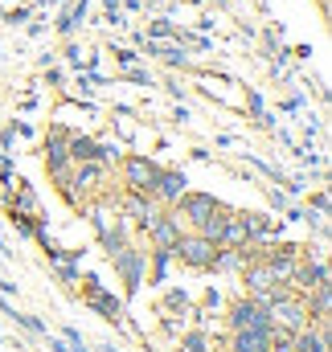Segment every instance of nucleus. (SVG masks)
<instances>
[{"instance_id": "nucleus-1", "label": "nucleus", "mask_w": 332, "mask_h": 352, "mask_svg": "<svg viewBox=\"0 0 332 352\" xmlns=\"http://www.w3.org/2000/svg\"><path fill=\"white\" fill-rule=\"evenodd\" d=\"M172 258L185 263L189 270H214V258H218V242H209L205 234H180L176 246H172Z\"/></svg>"}, {"instance_id": "nucleus-2", "label": "nucleus", "mask_w": 332, "mask_h": 352, "mask_svg": "<svg viewBox=\"0 0 332 352\" xmlns=\"http://www.w3.org/2000/svg\"><path fill=\"white\" fill-rule=\"evenodd\" d=\"M79 283H83L86 291V307L90 311H98L107 324H123V316H127V307H123V299H115L111 291H103V283H98V274H79Z\"/></svg>"}, {"instance_id": "nucleus-3", "label": "nucleus", "mask_w": 332, "mask_h": 352, "mask_svg": "<svg viewBox=\"0 0 332 352\" xmlns=\"http://www.w3.org/2000/svg\"><path fill=\"white\" fill-rule=\"evenodd\" d=\"M111 263H115L119 278H123V295H127V299L140 295V283H144V274H148V250H140V246L132 242V246H123Z\"/></svg>"}, {"instance_id": "nucleus-4", "label": "nucleus", "mask_w": 332, "mask_h": 352, "mask_svg": "<svg viewBox=\"0 0 332 352\" xmlns=\"http://www.w3.org/2000/svg\"><path fill=\"white\" fill-rule=\"evenodd\" d=\"M226 324H230V332H242V328H271V307H262L258 299H234L230 307H226Z\"/></svg>"}, {"instance_id": "nucleus-5", "label": "nucleus", "mask_w": 332, "mask_h": 352, "mask_svg": "<svg viewBox=\"0 0 332 352\" xmlns=\"http://www.w3.org/2000/svg\"><path fill=\"white\" fill-rule=\"evenodd\" d=\"M119 168H123V184H127V192H144V197H152V184H156V176H160V164H156V160H148V156H123Z\"/></svg>"}, {"instance_id": "nucleus-6", "label": "nucleus", "mask_w": 332, "mask_h": 352, "mask_svg": "<svg viewBox=\"0 0 332 352\" xmlns=\"http://www.w3.org/2000/svg\"><path fill=\"white\" fill-rule=\"evenodd\" d=\"M115 209H119V217L132 226V230H140V234H148V226H152V217H156V201L152 197H144V192H123L119 201H115Z\"/></svg>"}, {"instance_id": "nucleus-7", "label": "nucleus", "mask_w": 332, "mask_h": 352, "mask_svg": "<svg viewBox=\"0 0 332 352\" xmlns=\"http://www.w3.org/2000/svg\"><path fill=\"white\" fill-rule=\"evenodd\" d=\"M180 234H185V221L176 217V209H156V217H152V226H148L144 238H148L156 250H172Z\"/></svg>"}, {"instance_id": "nucleus-8", "label": "nucleus", "mask_w": 332, "mask_h": 352, "mask_svg": "<svg viewBox=\"0 0 332 352\" xmlns=\"http://www.w3.org/2000/svg\"><path fill=\"white\" fill-rule=\"evenodd\" d=\"M218 205H222V201H218L214 192H193V188H189V192H185L172 209H176V217H180V221H189V226L197 230V226H201V221L218 209Z\"/></svg>"}, {"instance_id": "nucleus-9", "label": "nucleus", "mask_w": 332, "mask_h": 352, "mask_svg": "<svg viewBox=\"0 0 332 352\" xmlns=\"http://www.w3.org/2000/svg\"><path fill=\"white\" fill-rule=\"evenodd\" d=\"M185 192H189V176L180 173V168H160L156 184H152V201H156L160 209H172Z\"/></svg>"}, {"instance_id": "nucleus-10", "label": "nucleus", "mask_w": 332, "mask_h": 352, "mask_svg": "<svg viewBox=\"0 0 332 352\" xmlns=\"http://www.w3.org/2000/svg\"><path fill=\"white\" fill-rule=\"evenodd\" d=\"M329 340H332V320L304 324L300 332H291V352H329Z\"/></svg>"}, {"instance_id": "nucleus-11", "label": "nucleus", "mask_w": 332, "mask_h": 352, "mask_svg": "<svg viewBox=\"0 0 332 352\" xmlns=\"http://www.w3.org/2000/svg\"><path fill=\"white\" fill-rule=\"evenodd\" d=\"M226 349L230 352H271V328H242V332H230Z\"/></svg>"}, {"instance_id": "nucleus-12", "label": "nucleus", "mask_w": 332, "mask_h": 352, "mask_svg": "<svg viewBox=\"0 0 332 352\" xmlns=\"http://www.w3.org/2000/svg\"><path fill=\"white\" fill-rule=\"evenodd\" d=\"M242 221H247V234L250 242H258V246H267V242H279V221L271 217V213H242Z\"/></svg>"}, {"instance_id": "nucleus-13", "label": "nucleus", "mask_w": 332, "mask_h": 352, "mask_svg": "<svg viewBox=\"0 0 332 352\" xmlns=\"http://www.w3.org/2000/svg\"><path fill=\"white\" fill-rule=\"evenodd\" d=\"M250 234H247V221H242V213L234 209L230 217H226V230H222V238H218V246H226V250H238V246H247Z\"/></svg>"}, {"instance_id": "nucleus-14", "label": "nucleus", "mask_w": 332, "mask_h": 352, "mask_svg": "<svg viewBox=\"0 0 332 352\" xmlns=\"http://www.w3.org/2000/svg\"><path fill=\"white\" fill-rule=\"evenodd\" d=\"M98 242H103V250H107V258H115L123 246H132V234H127V221H119L115 217V226H107L103 234H98Z\"/></svg>"}, {"instance_id": "nucleus-15", "label": "nucleus", "mask_w": 332, "mask_h": 352, "mask_svg": "<svg viewBox=\"0 0 332 352\" xmlns=\"http://www.w3.org/2000/svg\"><path fill=\"white\" fill-rule=\"evenodd\" d=\"M66 152H70V164H86V160H98V140L90 135H66Z\"/></svg>"}, {"instance_id": "nucleus-16", "label": "nucleus", "mask_w": 332, "mask_h": 352, "mask_svg": "<svg viewBox=\"0 0 332 352\" xmlns=\"http://www.w3.org/2000/svg\"><path fill=\"white\" fill-rule=\"evenodd\" d=\"M86 8H90V0H70L62 8V16H58V33L62 37H74V29L83 25V16H86Z\"/></svg>"}, {"instance_id": "nucleus-17", "label": "nucleus", "mask_w": 332, "mask_h": 352, "mask_svg": "<svg viewBox=\"0 0 332 352\" xmlns=\"http://www.w3.org/2000/svg\"><path fill=\"white\" fill-rule=\"evenodd\" d=\"M160 62H165L168 70H189L193 66V58H189V50L180 45V41H168V45H160V54H156Z\"/></svg>"}, {"instance_id": "nucleus-18", "label": "nucleus", "mask_w": 332, "mask_h": 352, "mask_svg": "<svg viewBox=\"0 0 332 352\" xmlns=\"http://www.w3.org/2000/svg\"><path fill=\"white\" fill-rule=\"evenodd\" d=\"M230 213H234L230 205H218V209H214V213L197 226V234H205L209 242H218V238H222V230H226V217H230Z\"/></svg>"}, {"instance_id": "nucleus-19", "label": "nucleus", "mask_w": 332, "mask_h": 352, "mask_svg": "<svg viewBox=\"0 0 332 352\" xmlns=\"http://www.w3.org/2000/svg\"><path fill=\"white\" fill-rule=\"evenodd\" d=\"M176 33H180V25H176V21H168V16H156V21H148V29H144V37H152V41H160V45L176 41Z\"/></svg>"}, {"instance_id": "nucleus-20", "label": "nucleus", "mask_w": 332, "mask_h": 352, "mask_svg": "<svg viewBox=\"0 0 332 352\" xmlns=\"http://www.w3.org/2000/svg\"><path fill=\"white\" fill-rule=\"evenodd\" d=\"M148 263H152V283L160 287V283H168V266H172V250H148Z\"/></svg>"}, {"instance_id": "nucleus-21", "label": "nucleus", "mask_w": 332, "mask_h": 352, "mask_svg": "<svg viewBox=\"0 0 332 352\" xmlns=\"http://www.w3.org/2000/svg\"><path fill=\"white\" fill-rule=\"evenodd\" d=\"M209 332L205 328H197V332H180V349L185 352H209Z\"/></svg>"}, {"instance_id": "nucleus-22", "label": "nucleus", "mask_w": 332, "mask_h": 352, "mask_svg": "<svg viewBox=\"0 0 332 352\" xmlns=\"http://www.w3.org/2000/svg\"><path fill=\"white\" fill-rule=\"evenodd\" d=\"M160 311L172 316V311H189V295H185V287H172L165 299H160Z\"/></svg>"}, {"instance_id": "nucleus-23", "label": "nucleus", "mask_w": 332, "mask_h": 352, "mask_svg": "<svg viewBox=\"0 0 332 352\" xmlns=\"http://www.w3.org/2000/svg\"><path fill=\"white\" fill-rule=\"evenodd\" d=\"M119 78H127V82H136V87H156V78H152L144 66H123V70H119Z\"/></svg>"}, {"instance_id": "nucleus-24", "label": "nucleus", "mask_w": 332, "mask_h": 352, "mask_svg": "<svg viewBox=\"0 0 332 352\" xmlns=\"http://www.w3.org/2000/svg\"><path fill=\"white\" fill-rule=\"evenodd\" d=\"M119 160H123V144H119V140H115V144L103 140V144H98V164H119Z\"/></svg>"}, {"instance_id": "nucleus-25", "label": "nucleus", "mask_w": 332, "mask_h": 352, "mask_svg": "<svg viewBox=\"0 0 332 352\" xmlns=\"http://www.w3.org/2000/svg\"><path fill=\"white\" fill-rule=\"evenodd\" d=\"M29 16H33V4H29V0H25V4H17V8H4V21H8L12 29H17V25H25Z\"/></svg>"}, {"instance_id": "nucleus-26", "label": "nucleus", "mask_w": 332, "mask_h": 352, "mask_svg": "<svg viewBox=\"0 0 332 352\" xmlns=\"http://www.w3.org/2000/svg\"><path fill=\"white\" fill-rule=\"evenodd\" d=\"M111 54H115L119 66H140V50H132V45H115L111 41Z\"/></svg>"}, {"instance_id": "nucleus-27", "label": "nucleus", "mask_w": 332, "mask_h": 352, "mask_svg": "<svg viewBox=\"0 0 332 352\" xmlns=\"http://www.w3.org/2000/svg\"><path fill=\"white\" fill-rule=\"evenodd\" d=\"M12 320H17V328H25L29 336H45V324H41L37 316H25V311H17Z\"/></svg>"}, {"instance_id": "nucleus-28", "label": "nucleus", "mask_w": 332, "mask_h": 352, "mask_svg": "<svg viewBox=\"0 0 332 352\" xmlns=\"http://www.w3.org/2000/svg\"><path fill=\"white\" fill-rule=\"evenodd\" d=\"M54 270H58V278H62L66 287H74V283H79V263H70V258H62V263H54Z\"/></svg>"}, {"instance_id": "nucleus-29", "label": "nucleus", "mask_w": 332, "mask_h": 352, "mask_svg": "<svg viewBox=\"0 0 332 352\" xmlns=\"http://www.w3.org/2000/svg\"><path fill=\"white\" fill-rule=\"evenodd\" d=\"M262 192H267V201H271V209H279V213H283V209L291 205V197H287L283 188H262Z\"/></svg>"}, {"instance_id": "nucleus-30", "label": "nucleus", "mask_w": 332, "mask_h": 352, "mask_svg": "<svg viewBox=\"0 0 332 352\" xmlns=\"http://www.w3.org/2000/svg\"><path fill=\"white\" fill-rule=\"evenodd\" d=\"M312 209H316V217H329V188H320L312 197Z\"/></svg>"}, {"instance_id": "nucleus-31", "label": "nucleus", "mask_w": 332, "mask_h": 352, "mask_svg": "<svg viewBox=\"0 0 332 352\" xmlns=\"http://www.w3.org/2000/svg\"><path fill=\"white\" fill-rule=\"evenodd\" d=\"M62 54H66V62H70V66H83V45L66 41V50H62Z\"/></svg>"}, {"instance_id": "nucleus-32", "label": "nucleus", "mask_w": 332, "mask_h": 352, "mask_svg": "<svg viewBox=\"0 0 332 352\" xmlns=\"http://www.w3.org/2000/svg\"><path fill=\"white\" fill-rule=\"evenodd\" d=\"M247 107H250V115H254V119H258V115H267V102H262V98H258L254 90L247 94Z\"/></svg>"}, {"instance_id": "nucleus-33", "label": "nucleus", "mask_w": 332, "mask_h": 352, "mask_svg": "<svg viewBox=\"0 0 332 352\" xmlns=\"http://www.w3.org/2000/svg\"><path fill=\"white\" fill-rule=\"evenodd\" d=\"M45 82H50V87H66V74H62L58 66H45Z\"/></svg>"}, {"instance_id": "nucleus-34", "label": "nucleus", "mask_w": 332, "mask_h": 352, "mask_svg": "<svg viewBox=\"0 0 332 352\" xmlns=\"http://www.w3.org/2000/svg\"><path fill=\"white\" fill-rule=\"evenodd\" d=\"M160 328H165V336H180V332H185L176 316H165V324H160Z\"/></svg>"}, {"instance_id": "nucleus-35", "label": "nucleus", "mask_w": 332, "mask_h": 352, "mask_svg": "<svg viewBox=\"0 0 332 352\" xmlns=\"http://www.w3.org/2000/svg\"><path fill=\"white\" fill-rule=\"evenodd\" d=\"M12 144H17V127H12V123H8V127H4V131H0V148H4V152H8V148H12Z\"/></svg>"}, {"instance_id": "nucleus-36", "label": "nucleus", "mask_w": 332, "mask_h": 352, "mask_svg": "<svg viewBox=\"0 0 332 352\" xmlns=\"http://www.w3.org/2000/svg\"><path fill=\"white\" fill-rule=\"evenodd\" d=\"M25 29H29V37H41L45 33V21L37 16V21H25Z\"/></svg>"}, {"instance_id": "nucleus-37", "label": "nucleus", "mask_w": 332, "mask_h": 352, "mask_svg": "<svg viewBox=\"0 0 332 352\" xmlns=\"http://www.w3.org/2000/svg\"><path fill=\"white\" fill-rule=\"evenodd\" d=\"M172 119H176V123H189L193 115H189V107H176V111H172Z\"/></svg>"}, {"instance_id": "nucleus-38", "label": "nucleus", "mask_w": 332, "mask_h": 352, "mask_svg": "<svg viewBox=\"0 0 332 352\" xmlns=\"http://www.w3.org/2000/svg\"><path fill=\"white\" fill-rule=\"evenodd\" d=\"M0 311H4V316H8V320H12V316H17V307H12V303H8V295H0Z\"/></svg>"}, {"instance_id": "nucleus-39", "label": "nucleus", "mask_w": 332, "mask_h": 352, "mask_svg": "<svg viewBox=\"0 0 332 352\" xmlns=\"http://www.w3.org/2000/svg\"><path fill=\"white\" fill-rule=\"evenodd\" d=\"M119 4H123L127 12H144V0H119Z\"/></svg>"}, {"instance_id": "nucleus-40", "label": "nucleus", "mask_w": 332, "mask_h": 352, "mask_svg": "<svg viewBox=\"0 0 332 352\" xmlns=\"http://www.w3.org/2000/svg\"><path fill=\"white\" fill-rule=\"evenodd\" d=\"M12 291H17V283H8V278L0 274V295H12Z\"/></svg>"}, {"instance_id": "nucleus-41", "label": "nucleus", "mask_w": 332, "mask_h": 352, "mask_svg": "<svg viewBox=\"0 0 332 352\" xmlns=\"http://www.w3.org/2000/svg\"><path fill=\"white\" fill-rule=\"evenodd\" d=\"M144 4H148V8H165V0H144Z\"/></svg>"}, {"instance_id": "nucleus-42", "label": "nucleus", "mask_w": 332, "mask_h": 352, "mask_svg": "<svg viewBox=\"0 0 332 352\" xmlns=\"http://www.w3.org/2000/svg\"><path fill=\"white\" fill-rule=\"evenodd\" d=\"M98 352H119V349H115V344H111V340H107V344H103V349H98Z\"/></svg>"}, {"instance_id": "nucleus-43", "label": "nucleus", "mask_w": 332, "mask_h": 352, "mask_svg": "<svg viewBox=\"0 0 332 352\" xmlns=\"http://www.w3.org/2000/svg\"><path fill=\"white\" fill-rule=\"evenodd\" d=\"M320 8H324V12H329V0H320Z\"/></svg>"}]
</instances>
